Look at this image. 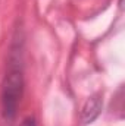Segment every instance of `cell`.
Instances as JSON below:
<instances>
[{
  "label": "cell",
  "instance_id": "cell-1",
  "mask_svg": "<svg viewBox=\"0 0 125 126\" xmlns=\"http://www.w3.org/2000/svg\"><path fill=\"white\" fill-rule=\"evenodd\" d=\"M7 70L1 82V117L6 123H12L18 113L24 95V69H22V48L21 41H13L7 60Z\"/></svg>",
  "mask_w": 125,
  "mask_h": 126
},
{
  "label": "cell",
  "instance_id": "cell-2",
  "mask_svg": "<svg viewBox=\"0 0 125 126\" xmlns=\"http://www.w3.org/2000/svg\"><path fill=\"white\" fill-rule=\"evenodd\" d=\"M102 107H103V100H102V95L100 94H94L91 95L84 107H83V111H81V120L88 125V123H93L94 120L99 117V114L102 113Z\"/></svg>",
  "mask_w": 125,
  "mask_h": 126
},
{
  "label": "cell",
  "instance_id": "cell-3",
  "mask_svg": "<svg viewBox=\"0 0 125 126\" xmlns=\"http://www.w3.org/2000/svg\"><path fill=\"white\" fill-rule=\"evenodd\" d=\"M21 126H37V122H35V119L32 116H30V117L24 119V122L21 123Z\"/></svg>",
  "mask_w": 125,
  "mask_h": 126
}]
</instances>
